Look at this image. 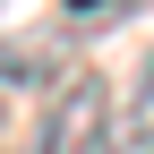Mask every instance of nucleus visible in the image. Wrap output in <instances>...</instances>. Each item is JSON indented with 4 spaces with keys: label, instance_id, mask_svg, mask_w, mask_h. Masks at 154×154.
Wrapping results in <instances>:
<instances>
[{
    "label": "nucleus",
    "instance_id": "nucleus-4",
    "mask_svg": "<svg viewBox=\"0 0 154 154\" xmlns=\"http://www.w3.org/2000/svg\"><path fill=\"white\" fill-rule=\"evenodd\" d=\"M146 103H154V60H146Z\"/></svg>",
    "mask_w": 154,
    "mask_h": 154
},
{
    "label": "nucleus",
    "instance_id": "nucleus-1",
    "mask_svg": "<svg viewBox=\"0 0 154 154\" xmlns=\"http://www.w3.org/2000/svg\"><path fill=\"white\" fill-rule=\"evenodd\" d=\"M103 137H111V86L86 77V69L60 77L43 128H34V154H103Z\"/></svg>",
    "mask_w": 154,
    "mask_h": 154
},
{
    "label": "nucleus",
    "instance_id": "nucleus-2",
    "mask_svg": "<svg viewBox=\"0 0 154 154\" xmlns=\"http://www.w3.org/2000/svg\"><path fill=\"white\" fill-rule=\"evenodd\" d=\"M51 69H60V43H51V34H17V43H0V94L51 86Z\"/></svg>",
    "mask_w": 154,
    "mask_h": 154
},
{
    "label": "nucleus",
    "instance_id": "nucleus-3",
    "mask_svg": "<svg viewBox=\"0 0 154 154\" xmlns=\"http://www.w3.org/2000/svg\"><path fill=\"white\" fill-rule=\"evenodd\" d=\"M69 17H77V26H94V17H111V0H69Z\"/></svg>",
    "mask_w": 154,
    "mask_h": 154
}]
</instances>
